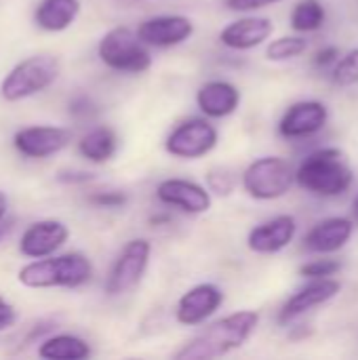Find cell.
Here are the masks:
<instances>
[{
    "label": "cell",
    "mask_w": 358,
    "mask_h": 360,
    "mask_svg": "<svg viewBox=\"0 0 358 360\" xmlns=\"http://www.w3.org/2000/svg\"><path fill=\"white\" fill-rule=\"evenodd\" d=\"M260 325V312L241 310L232 312L215 323H211L205 331H200L194 340L184 344L177 352V360H213L226 356L238 348H243Z\"/></svg>",
    "instance_id": "1"
},
{
    "label": "cell",
    "mask_w": 358,
    "mask_h": 360,
    "mask_svg": "<svg viewBox=\"0 0 358 360\" xmlns=\"http://www.w3.org/2000/svg\"><path fill=\"white\" fill-rule=\"evenodd\" d=\"M354 171L340 148H321L308 154L295 169V184L321 198H335L350 190Z\"/></svg>",
    "instance_id": "2"
},
{
    "label": "cell",
    "mask_w": 358,
    "mask_h": 360,
    "mask_svg": "<svg viewBox=\"0 0 358 360\" xmlns=\"http://www.w3.org/2000/svg\"><path fill=\"white\" fill-rule=\"evenodd\" d=\"M93 266L82 253H65L57 257H40L19 270V283L27 289H51L65 287L76 289L89 283Z\"/></svg>",
    "instance_id": "3"
},
{
    "label": "cell",
    "mask_w": 358,
    "mask_h": 360,
    "mask_svg": "<svg viewBox=\"0 0 358 360\" xmlns=\"http://www.w3.org/2000/svg\"><path fill=\"white\" fill-rule=\"evenodd\" d=\"M97 55L103 65L122 74H143L152 68L150 46L137 36V32L120 25L103 34L97 46Z\"/></svg>",
    "instance_id": "4"
},
{
    "label": "cell",
    "mask_w": 358,
    "mask_h": 360,
    "mask_svg": "<svg viewBox=\"0 0 358 360\" xmlns=\"http://www.w3.org/2000/svg\"><path fill=\"white\" fill-rule=\"evenodd\" d=\"M243 190L255 200H279L295 184V171L281 156H262L253 160L241 177Z\"/></svg>",
    "instance_id": "5"
},
{
    "label": "cell",
    "mask_w": 358,
    "mask_h": 360,
    "mask_svg": "<svg viewBox=\"0 0 358 360\" xmlns=\"http://www.w3.org/2000/svg\"><path fill=\"white\" fill-rule=\"evenodd\" d=\"M59 76V61L53 55H34L19 61L0 84L6 101H21L49 89Z\"/></svg>",
    "instance_id": "6"
},
{
    "label": "cell",
    "mask_w": 358,
    "mask_h": 360,
    "mask_svg": "<svg viewBox=\"0 0 358 360\" xmlns=\"http://www.w3.org/2000/svg\"><path fill=\"white\" fill-rule=\"evenodd\" d=\"M150 255H152V245L148 238L129 240L110 268V274L106 278V293L110 297H118L139 287V283L148 272Z\"/></svg>",
    "instance_id": "7"
},
{
    "label": "cell",
    "mask_w": 358,
    "mask_h": 360,
    "mask_svg": "<svg viewBox=\"0 0 358 360\" xmlns=\"http://www.w3.org/2000/svg\"><path fill=\"white\" fill-rule=\"evenodd\" d=\"M219 131L209 118H188L179 122L165 139V150L179 160H200L217 148Z\"/></svg>",
    "instance_id": "8"
},
{
    "label": "cell",
    "mask_w": 358,
    "mask_h": 360,
    "mask_svg": "<svg viewBox=\"0 0 358 360\" xmlns=\"http://www.w3.org/2000/svg\"><path fill=\"white\" fill-rule=\"evenodd\" d=\"M156 198L165 207L177 209L188 215H203L213 207V194L207 186L181 177L162 179L156 186Z\"/></svg>",
    "instance_id": "9"
},
{
    "label": "cell",
    "mask_w": 358,
    "mask_h": 360,
    "mask_svg": "<svg viewBox=\"0 0 358 360\" xmlns=\"http://www.w3.org/2000/svg\"><path fill=\"white\" fill-rule=\"evenodd\" d=\"M329 108L319 99H302L287 108L279 120V133L287 139H306L325 129Z\"/></svg>",
    "instance_id": "10"
},
{
    "label": "cell",
    "mask_w": 358,
    "mask_h": 360,
    "mask_svg": "<svg viewBox=\"0 0 358 360\" xmlns=\"http://www.w3.org/2000/svg\"><path fill=\"white\" fill-rule=\"evenodd\" d=\"M224 304V291L213 283H200L188 289L175 306V321L184 327H196L209 321Z\"/></svg>",
    "instance_id": "11"
},
{
    "label": "cell",
    "mask_w": 358,
    "mask_h": 360,
    "mask_svg": "<svg viewBox=\"0 0 358 360\" xmlns=\"http://www.w3.org/2000/svg\"><path fill=\"white\" fill-rule=\"evenodd\" d=\"M194 34V23L186 15H156L139 23L137 36L154 49H171L190 40Z\"/></svg>",
    "instance_id": "12"
},
{
    "label": "cell",
    "mask_w": 358,
    "mask_h": 360,
    "mask_svg": "<svg viewBox=\"0 0 358 360\" xmlns=\"http://www.w3.org/2000/svg\"><path fill=\"white\" fill-rule=\"evenodd\" d=\"M342 291V285L335 278H312L306 287H302L298 293H293L279 312L281 325H291L300 316L308 314L310 310L329 304L335 300Z\"/></svg>",
    "instance_id": "13"
},
{
    "label": "cell",
    "mask_w": 358,
    "mask_h": 360,
    "mask_svg": "<svg viewBox=\"0 0 358 360\" xmlns=\"http://www.w3.org/2000/svg\"><path fill=\"white\" fill-rule=\"evenodd\" d=\"M72 141V133L63 127H25L13 137V146L27 158H49Z\"/></svg>",
    "instance_id": "14"
},
{
    "label": "cell",
    "mask_w": 358,
    "mask_h": 360,
    "mask_svg": "<svg viewBox=\"0 0 358 360\" xmlns=\"http://www.w3.org/2000/svg\"><path fill=\"white\" fill-rule=\"evenodd\" d=\"M298 234V221L293 215H276L255 226L247 236V247L260 255H274L287 249Z\"/></svg>",
    "instance_id": "15"
},
{
    "label": "cell",
    "mask_w": 358,
    "mask_h": 360,
    "mask_svg": "<svg viewBox=\"0 0 358 360\" xmlns=\"http://www.w3.org/2000/svg\"><path fill=\"white\" fill-rule=\"evenodd\" d=\"M70 238V230L63 221L59 219H42L32 224L21 240H19V251L30 257V259H40L49 257L55 251H59Z\"/></svg>",
    "instance_id": "16"
},
{
    "label": "cell",
    "mask_w": 358,
    "mask_h": 360,
    "mask_svg": "<svg viewBox=\"0 0 358 360\" xmlns=\"http://www.w3.org/2000/svg\"><path fill=\"white\" fill-rule=\"evenodd\" d=\"M352 217H327L310 228L304 236V249L317 255H331L342 251L354 234Z\"/></svg>",
    "instance_id": "17"
},
{
    "label": "cell",
    "mask_w": 358,
    "mask_h": 360,
    "mask_svg": "<svg viewBox=\"0 0 358 360\" xmlns=\"http://www.w3.org/2000/svg\"><path fill=\"white\" fill-rule=\"evenodd\" d=\"M274 32V23L270 17L262 15H247L232 23H228L219 32V42L232 51H251L266 40H270Z\"/></svg>",
    "instance_id": "18"
},
{
    "label": "cell",
    "mask_w": 358,
    "mask_h": 360,
    "mask_svg": "<svg viewBox=\"0 0 358 360\" xmlns=\"http://www.w3.org/2000/svg\"><path fill=\"white\" fill-rule=\"evenodd\" d=\"M241 91L228 80H209L196 91V105L207 118H228L241 108Z\"/></svg>",
    "instance_id": "19"
},
{
    "label": "cell",
    "mask_w": 358,
    "mask_h": 360,
    "mask_svg": "<svg viewBox=\"0 0 358 360\" xmlns=\"http://www.w3.org/2000/svg\"><path fill=\"white\" fill-rule=\"evenodd\" d=\"M80 13V0H42L36 6L34 19L46 32L68 30Z\"/></svg>",
    "instance_id": "20"
},
{
    "label": "cell",
    "mask_w": 358,
    "mask_h": 360,
    "mask_svg": "<svg viewBox=\"0 0 358 360\" xmlns=\"http://www.w3.org/2000/svg\"><path fill=\"white\" fill-rule=\"evenodd\" d=\"M118 150V135L110 127H95L78 141V152L82 158L95 165L108 162Z\"/></svg>",
    "instance_id": "21"
},
{
    "label": "cell",
    "mask_w": 358,
    "mask_h": 360,
    "mask_svg": "<svg viewBox=\"0 0 358 360\" xmlns=\"http://www.w3.org/2000/svg\"><path fill=\"white\" fill-rule=\"evenodd\" d=\"M38 356L46 360H84L91 356V346L76 335H53L40 344Z\"/></svg>",
    "instance_id": "22"
},
{
    "label": "cell",
    "mask_w": 358,
    "mask_h": 360,
    "mask_svg": "<svg viewBox=\"0 0 358 360\" xmlns=\"http://www.w3.org/2000/svg\"><path fill=\"white\" fill-rule=\"evenodd\" d=\"M327 13L321 0H300L289 17L291 27L298 34H310V32H319L325 25Z\"/></svg>",
    "instance_id": "23"
},
{
    "label": "cell",
    "mask_w": 358,
    "mask_h": 360,
    "mask_svg": "<svg viewBox=\"0 0 358 360\" xmlns=\"http://www.w3.org/2000/svg\"><path fill=\"white\" fill-rule=\"evenodd\" d=\"M308 51V40L298 34V36H281L268 42L266 46V59L274 63H283L289 59H295Z\"/></svg>",
    "instance_id": "24"
},
{
    "label": "cell",
    "mask_w": 358,
    "mask_h": 360,
    "mask_svg": "<svg viewBox=\"0 0 358 360\" xmlns=\"http://www.w3.org/2000/svg\"><path fill=\"white\" fill-rule=\"evenodd\" d=\"M331 80L338 86L350 89L358 84V49L348 51L340 57V61L331 68Z\"/></svg>",
    "instance_id": "25"
},
{
    "label": "cell",
    "mask_w": 358,
    "mask_h": 360,
    "mask_svg": "<svg viewBox=\"0 0 358 360\" xmlns=\"http://www.w3.org/2000/svg\"><path fill=\"white\" fill-rule=\"evenodd\" d=\"M207 188L211 194L228 198L236 190V175L228 167H211L207 171Z\"/></svg>",
    "instance_id": "26"
},
{
    "label": "cell",
    "mask_w": 358,
    "mask_h": 360,
    "mask_svg": "<svg viewBox=\"0 0 358 360\" xmlns=\"http://www.w3.org/2000/svg\"><path fill=\"white\" fill-rule=\"evenodd\" d=\"M342 270V264L338 259H312L300 268V276L312 281V278H333Z\"/></svg>",
    "instance_id": "27"
},
{
    "label": "cell",
    "mask_w": 358,
    "mask_h": 360,
    "mask_svg": "<svg viewBox=\"0 0 358 360\" xmlns=\"http://www.w3.org/2000/svg\"><path fill=\"white\" fill-rule=\"evenodd\" d=\"M89 202L99 209H120L129 202V196L120 190H101L89 196Z\"/></svg>",
    "instance_id": "28"
},
{
    "label": "cell",
    "mask_w": 358,
    "mask_h": 360,
    "mask_svg": "<svg viewBox=\"0 0 358 360\" xmlns=\"http://www.w3.org/2000/svg\"><path fill=\"white\" fill-rule=\"evenodd\" d=\"M340 57H342L340 46L329 44V46H323V49H319V51L314 53L312 63H314V68H319V70H327V68H333V65L340 61Z\"/></svg>",
    "instance_id": "29"
},
{
    "label": "cell",
    "mask_w": 358,
    "mask_h": 360,
    "mask_svg": "<svg viewBox=\"0 0 358 360\" xmlns=\"http://www.w3.org/2000/svg\"><path fill=\"white\" fill-rule=\"evenodd\" d=\"M95 112H97V105L87 95H76L70 101V114L74 118H91V116H95Z\"/></svg>",
    "instance_id": "30"
},
{
    "label": "cell",
    "mask_w": 358,
    "mask_h": 360,
    "mask_svg": "<svg viewBox=\"0 0 358 360\" xmlns=\"http://www.w3.org/2000/svg\"><path fill=\"white\" fill-rule=\"evenodd\" d=\"M279 2H283V0H226V6L236 13H253V11H260V8H266V6H272Z\"/></svg>",
    "instance_id": "31"
},
{
    "label": "cell",
    "mask_w": 358,
    "mask_h": 360,
    "mask_svg": "<svg viewBox=\"0 0 358 360\" xmlns=\"http://www.w3.org/2000/svg\"><path fill=\"white\" fill-rule=\"evenodd\" d=\"M57 179L63 181V184H87V181H93L95 175L89 173V171H74V169H68V171H59Z\"/></svg>",
    "instance_id": "32"
},
{
    "label": "cell",
    "mask_w": 358,
    "mask_h": 360,
    "mask_svg": "<svg viewBox=\"0 0 358 360\" xmlns=\"http://www.w3.org/2000/svg\"><path fill=\"white\" fill-rule=\"evenodd\" d=\"M15 319H17L15 308L0 297V331H6L8 327H13L15 325Z\"/></svg>",
    "instance_id": "33"
},
{
    "label": "cell",
    "mask_w": 358,
    "mask_h": 360,
    "mask_svg": "<svg viewBox=\"0 0 358 360\" xmlns=\"http://www.w3.org/2000/svg\"><path fill=\"white\" fill-rule=\"evenodd\" d=\"M11 230H13V221H11V219H2V221H0V243L6 238V234H8Z\"/></svg>",
    "instance_id": "34"
},
{
    "label": "cell",
    "mask_w": 358,
    "mask_h": 360,
    "mask_svg": "<svg viewBox=\"0 0 358 360\" xmlns=\"http://www.w3.org/2000/svg\"><path fill=\"white\" fill-rule=\"evenodd\" d=\"M6 207H8L6 196H4V192H0V221H2V219H4V215H6Z\"/></svg>",
    "instance_id": "35"
},
{
    "label": "cell",
    "mask_w": 358,
    "mask_h": 360,
    "mask_svg": "<svg viewBox=\"0 0 358 360\" xmlns=\"http://www.w3.org/2000/svg\"><path fill=\"white\" fill-rule=\"evenodd\" d=\"M352 219H354V224H358V194L352 200Z\"/></svg>",
    "instance_id": "36"
}]
</instances>
